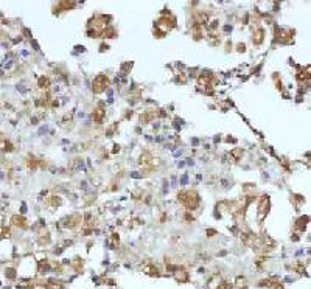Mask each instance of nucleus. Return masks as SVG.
Segmentation results:
<instances>
[{
  "instance_id": "nucleus-1",
  "label": "nucleus",
  "mask_w": 311,
  "mask_h": 289,
  "mask_svg": "<svg viewBox=\"0 0 311 289\" xmlns=\"http://www.w3.org/2000/svg\"><path fill=\"white\" fill-rule=\"evenodd\" d=\"M107 84H109V81H107L106 76H103V75H101V76H97L95 81H94V92H95V93L103 92V90H106Z\"/></svg>"
},
{
  "instance_id": "nucleus-2",
  "label": "nucleus",
  "mask_w": 311,
  "mask_h": 289,
  "mask_svg": "<svg viewBox=\"0 0 311 289\" xmlns=\"http://www.w3.org/2000/svg\"><path fill=\"white\" fill-rule=\"evenodd\" d=\"M103 115H104V111L101 109V107H98V109H97V112H95V120H97V121H101Z\"/></svg>"
}]
</instances>
